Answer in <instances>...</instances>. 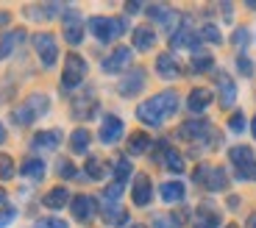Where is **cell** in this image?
Listing matches in <instances>:
<instances>
[{
    "instance_id": "obj_1",
    "label": "cell",
    "mask_w": 256,
    "mask_h": 228,
    "mask_svg": "<svg viewBox=\"0 0 256 228\" xmlns=\"http://www.w3.org/2000/svg\"><path fill=\"white\" fill-rule=\"evenodd\" d=\"M176 108H178V95H176L173 89H167V92H159V95H154L150 100L142 103V106L136 108V117H140V122L156 128V126H162L170 114H176Z\"/></svg>"
},
{
    "instance_id": "obj_2",
    "label": "cell",
    "mask_w": 256,
    "mask_h": 228,
    "mask_svg": "<svg viewBox=\"0 0 256 228\" xmlns=\"http://www.w3.org/2000/svg\"><path fill=\"white\" fill-rule=\"evenodd\" d=\"M126 20L120 17H92L90 20V31L98 42H114L117 36L126 34Z\"/></svg>"
},
{
    "instance_id": "obj_3",
    "label": "cell",
    "mask_w": 256,
    "mask_h": 228,
    "mask_svg": "<svg viewBox=\"0 0 256 228\" xmlns=\"http://www.w3.org/2000/svg\"><path fill=\"white\" fill-rule=\"evenodd\" d=\"M48 106H50V98L36 92V95H31L20 108H14V122L17 126H31L36 117H42L48 112Z\"/></svg>"
},
{
    "instance_id": "obj_4",
    "label": "cell",
    "mask_w": 256,
    "mask_h": 228,
    "mask_svg": "<svg viewBox=\"0 0 256 228\" xmlns=\"http://www.w3.org/2000/svg\"><path fill=\"white\" fill-rule=\"evenodd\" d=\"M195 181H198V184H204L206 190H212V192L226 190V184H228L226 172L220 170V167H209V164H200L198 170H195Z\"/></svg>"
},
{
    "instance_id": "obj_5",
    "label": "cell",
    "mask_w": 256,
    "mask_h": 228,
    "mask_svg": "<svg viewBox=\"0 0 256 228\" xmlns=\"http://www.w3.org/2000/svg\"><path fill=\"white\" fill-rule=\"evenodd\" d=\"M84 76H86V62H84L81 56H67V64H64V76H62L64 89L81 86Z\"/></svg>"
},
{
    "instance_id": "obj_6",
    "label": "cell",
    "mask_w": 256,
    "mask_h": 228,
    "mask_svg": "<svg viewBox=\"0 0 256 228\" xmlns=\"http://www.w3.org/2000/svg\"><path fill=\"white\" fill-rule=\"evenodd\" d=\"M34 44H36L39 50V58H42V64L45 67H53L58 58V48H56V39L50 36V34H39L36 39H34Z\"/></svg>"
},
{
    "instance_id": "obj_7",
    "label": "cell",
    "mask_w": 256,
    "mask_h": 228,
    "mask_svg": "<svg viewBox=\"0 0 256 228\" xmlns=\"http://www.w3.org/2000/svg\"><path fill=\"white\" fill-rule=\"evenodd\" d=\"M70 209H72V217H76V220L90 222L98 206H95V198H90V195H76V198H72V203H70Z\"/></svg>"
},
{
    "instance_id": "obj_8",
    "label": "cell",
    "mask_w": 256,
    "mask_h": 228,
    "mask_svg": "<svg viewBox=\"0 0 256 228\" xmlns=\"http://www.w3.org/2000/svg\"><path fill=\"white\" fill-rule=\"evenodd\" d=\"M131 198H134L136 206H148L150 198H154V184L148 176H136L134 178V190H131Z\"/></svg>"
},
{
    "instance_id": "obj_9",
    "label": "cell",
    "mask_w": 256,
    "mask_h": 228,
    "mask_svg": "<svg viewBox=\"0 0 256 228\" xmlns=\"http://www.w3.org/2000/svg\"><path fill=\"white\" fill-rule=\"evenodd\" d=\"M131 64V48H117L106 62H103V70L106 72H120Z\"/></svg>"
},
{
    "instance_id": "obj_10",
    "label": "cell",
    "mask_w": 256,
    "mask_h": 228,
    "mask_svg": "<svg viewBox=\"0 0 256 228\" xmlns=\"http://www.w3.org/2000/svg\"><path fill=\"white\" fill-rule=\"evenodd\" d=\"M142 84H145V70H140V67H136V70H131L120 81V95H126V98L136 95V92L142 89Z\"/></svg>"
},
{
    "instance_id": "obj_11",
    "label": "cell",
    "mask_w": 256,
    "mask_h": 228,
    "mask_svg": "<svg viewBox=\"0 0 256 228\" xmlns=\"http://www.w3.org/2000/svg\"><path fill=\"white\" fill-rule=\"evenodd\" d=\"M122 136V120L120 117H106L100 126V142H106V145H112V142H117Z\"/></svg>"
},
{
    "instance_id": "obj_12",
    "label": "cell",
    "mask_w": 256,
    "mask_h": 228,
    "mask_svg": "<svg viewBox=\"0 0 256 228\" xmlns=\"http://www.w3.org/2000/svg\"><path fill=\"white\" fill-rule=\"evenodd\" d=\"M209 103H212V92H209V89H204V86H198V89H192V92H190L186 106H190V112L200 114L204 108H209Z\"/></svg>"
},
{
    "instance_id": "obj_13",
    "label": "cell",
    "mask_w": 256,
    "mask_h": 228,
    "mask_svg": "<svg viewBox=\"0 0 256 228\" xmlns=\"http://www.w3.org/2000/svg\"><path fill=\"white\" fill-rule=\"evenodd\" d=\"M58 145H62V134H58L56 128H53V131H42V134L34 136V148H36V150H42V148H45V150H53V148H58Z\"/></svg>"
},
{
    "instance_id": "obj_14",
    "label": "cell",
    "mask_w": 256,
    "mask_h": 228,
    "mask_svg": "<svg viewBox=\"0 0 256 228\" xmlns=\"http://www.w3.org/2000/svg\"><path fill=\"white\" fill-rule=\"evenodd\" d=\"M64 36H67V42H70V44H81V39H84V26L78 22L76 14H70V17L64 20Z\"/></svg>"
},
{
    "instance_id": "obj_15",
    "label": "cell",
    "mask_w": 256,
    "mask_h": 228,
    "mask_svg": "<svg viewBox=\"0 0 256 228\" xmlns=\"http://www.w3.org/2000/svg\"><path fill=\"white\" fill-rule=\"evenodd\" d=\"M159 195H162V200H167V203H178L181 198H184V184H181V181H164V184L159 186Z\"/></svg>"
},
{
    "instance_id": "obj_16",
    "label": "cell",
    "mask_w": 256,
    "mask_h": 228,
    "mask_svg": "<svg viewBox=\"0 0 256 228\" xmlns=\"http://www.w3.org/2000/svg\"><path fill=\"white\" fill-rule=\"evenodd\" d=\"M156 72H159L162 78H167V81H170V78L178 76V64H176V58L170 56V53H162V56L156 58Z\"/></svg>"
},
{
    "instance_id": "obj_17",
    "label": "cell",
    "mask_w": 256,
    "mask_h": 228,
    "mask_svg": "<svg viewBox=\"0 0 256 228\" xmlns=\"http://www.w3.org/2000/svg\"><path fill=\"white\" fill-rule=\"evenodd\" d=\"M154 42H156V34L150 31L148 26H140L134 31V48H136V50H150Z\"/></svg>"
},
{
    "instance_id": "obj_18",
    "label": "cell",
    "mask_w": 256,
    "mask_h": 228,
    "mask_svg": "<svg viewBox=\"0 0 256 228\" xmlns=\"http://www.w3.org/2000/svg\"><path fill=\"white\" fill-rule=\"evenodd\" d=\"M20 170H22V176H26V178H34V181H36V178L45 176V162H42V158H36V156H28L26 162H22V167H20Z\"/></svg>"
},
{
    "instance_id": "obj_19",
    "label": "cell",
    "mask_w": 256,
    "mask_h": 228,
    "mask_svg": "<svg viewBox=\"0 0 256 228\" xmlns=\"http://www.w3.org/2000/svg\"><path fill=\"white\" fill-rule=\"evenodd\" d=\"M170 44H173V48H198V36H195V34L186 28V22H184V26L173 34V42Z\"/></svg>"
},
{
    "instance_id": "obj_20",
    "label": "cell",
    "mask_w": 256,
    "mask_h": 228,
    "mask_svg": "<svg viewBox=\"0 0 256 228\" xmlns=\"http://www.w3.org/2000/svg\"><path fill=\"white\" fill-rule=\"evenodd\" d=\"M212 126L209 122H184L181 126V136H186V140H200V136H209Z\"/></svg>"
},
{
    "instance_id": "obj_21",
    "label": "cell",
    "mask_w": 256,
    "mask_h": 228,
    "mask_svg": "<svg viewBox=\"0 0 256 228\" xmlns=\"http://www.w3.org/2000/svg\"><path fill=\"white\" fill-rule=\"evenodd\" d=\"M67 198H70V192L64 190V186H53L45 195V206L48 209H62V206H67Z\"/></svg>"
},
{
    "instance_id": "obj_22",
    "label": "cell",
    "mask_w": 256,
    "mask_h": 228,
    "mask_svg": "<svg viewBox=\"0 0 256 228\" xmlns=\"http://www.w3.org/2000/svg\"><path fill=\"white\" fill-rule=\"evenodd\" d=\"M234 98H237V86H234V81H231L228 76H220V103L228 108L231 103H234Z\"/></svg>"
},
{
    "instance_id": "obj_23",
    "label": "cell",
    "mask_w": 256,
    "mask_h": 228,
    "mask_svg": "<svg viewBox=\"0 0 256 228\" xmlns=\"http://www.w3.org/2000/svg\"><path fill=\"white\" fill-rule=\"evenodd\" d=\"M17 39H26V31H12V34H6V36L0 39V58H6L8 53L14 50Z\"/></svg>"
},
{
    "instance_id": "obj_24",
    "label": "cell",
    "mask_w": 256,
    "mask_h": 228,
    "mask_svg": "<svg viewBox=\"0 0 256 228\" xmlns=\"http://www.w3.org/2000/svg\"><path fill=\"white\" fill-rule=\"evenodd\" d=\"M148 148H150V136H148V134H134V136H131V142H128V150L134 153V156H140V153H145Z\"/></svg>"
},
{
    "instance_id": "obj_25",
    "label": "cell",
    "mask_w": 256,
    "mask_h": 228,
    "mask_svg": "<svg viewBox=\"0 0 256 228\" xmlns=\"http://www.w3.org/2000/svg\"><path fill=\"white\" fill-rule=\"evenodd\" d=\"M70 145H72L76 153H84L86 148H90V131H86V128H78V131L70 136Z\"/></svg>"
},
{
    "instance_id": "obj_26",
    "label": "cell",
    "mask_w": 256,
    "mask_h": 228,
    "mask_svg": "<svg viewBox=\"0 0 256 228\" xmlns=\"http://www.w3.org/2000/svg\"><path fill=\"white\" fill-rule=\"evenodd\" d=\"M120 195H122V184H112V186H106V192H103V200H106V209H114L117 206V200H120Z\"/></svg>"
},
{
    "instance_id": "obj_27",
    "label": "cell",
    "mask_w": 256,
    "mask_h": 228,
    "mask_svg": "<svg viewBox=\"0 0 256 228\" xmlns=\"http://www.w3.org/2000/svg\"><path fill=\"white\" fill-rule=\"evenodd\" d=\"M106 222H109V226H126V222H128V212L120 209V206L106 209Z\"/></svg>"
},
{
    "instance_id": "obj_28",
    "label": "cell",
    "mask_w": 256,
    "mask_h": 228,
    "mask_svg": "<svg viewBox=\"0 0 256 228\" xmlns=\"http://www.w3.org/2000/svg\"><path fill=\"white\" fill-rule=\"evenodd\" d=\"M164 164H167V170L181 172V170H184V158H181L178 150H167V153H164Z\"/></svg>"
},
{
    "instance_id": "obj_29",
    "label": "cell",
    "mask_w": 256,
    "mask_h": 228,
    "mask_svg": "<svg viewBox=\"0 0 256 228\" xmlns=\"http://www.w3.org/2000/svg\"><path fill=\"white\" fill-rule=\"evenodd\" d=\"M128 176H131V162L128 158H120L114 164V178H117V184H126Z\"/></svg>"
},
{
    "instance_id": "obj_30",
    "label": "cell",
    "mask_w": 256,
    "mask_h": 228,
    "mask_svg": "<svg viewBox=\"0 0 256 228\" xmlns=\"http://www.w3.org/2000/svg\"><path fill=\"white\" fill-rule=\"evenodd\" d=\"M195 228H220V217L212 212V214H206V212H200V217L195 220Z\"/></svg>"
},
{
    "instance_id": "obj_31",
    "label": "cell",
    "mask_w": 256,
    "mask_h": 228,
    "mask_svg": "<svg viewBox=\"0 0 256 228\" xmlns=\"http://www.w3.org/2000/svg\"><path fill=\"white\" fill-rule=\"evenodd\" d=\"M237 178H242V181H256V162L254 158L237 167Z\"/></svg>"
},
{
    "instance_id": "obj_32",
    "label": "cell",
    "mask_w": 256,
    "mask_h": 228,
    "mask_svg": "<svg viewBox=\"0 0 256 228\" xmlns=\"http://www.w3.org/2000/svg\"><path fill=\"white\" fill-rule=\"evenodd\" d=\"M181 220L178 217H170V214H156L154 217V228H178Z\"/></svg>"
},
{
    "instance_id": "obj_33",
    "label": "cell",
    "mask_w": 256,
    "mask_h": 228,
    "mask_svg": "<svg viewBox=\"0 0 256 228\" xmlns=\"http://www.w3.org/2000/svg\"><path fill=\"white\" fill-rule=\"evenodd\" d=\"M86 172H90V178H103L106 176V167H103V162H98V158H90V162H86Z\"/></svg>"
},
{
    "instance_id": "obj_34",
    "label": "cell",
    "mask_w": 256,
    "mask_h": 228,
    "mask_svg": "<svg viewBox=\"0 0 256 228\" xmlns=\"http://www.w3.org/2000/svg\"><path fill=\"white\" fill-rule=\"evenodd\" d=\"M0 178H3V181L14 178V162L8 156H0Z\"/></svg>"
},
{
    "instance_id": "obj_35",
    "label": "cell",
    "mask_w": 256,
    "mask_h": 228,
    "mask_svg": "<svg viewBox=\"0 0 256 228\" xmlns=\"http://www.w3.org/2000/svg\"><path fill=\"white\" fill-rule=\"evenodd\" d=\"M200 39H209L212 44H218V42H220V31L212 26V22H206V26L200 28Z\"/></svg>"
},
{
    "instance_id": "obj_36",
    "label": "cell",
    "mask_w": 256,
    "mask_h": 228,
    "mask_svg": "<svg viewBox=\"0 0 256 228\" xmlns=\"http://www.w3.org/2000/svg\"><path fill=\"white\" fill-rule=\"evenodd\" d=\"M192 64H195V67H192L195 72H206V70H212L214 58H212V56H195V62H192Z\"/></svg>"
},
{
    "instance_id": "obj_37",
    "label": "cell",
    "mask_w": 256,
    "mask_h": 228,
    "mask_svg": "<svg viewBox=\"0 0 256 228\" xmlns=\"http://www.w3.org/2000/svg\"><path fill=\"white\" fill-rule=\"evenodd\" d=\"M228 128H231V131H234V134H240V131H245V117H242V114H231V117H228Z\"/></svg>"
},
{
    "instance_id": "obj_38",
    "label": "cell",
    "mask_w": 256,
    "mask_h": 228,
    "mask_svg": "<svg viewBox=\"0 0 256 228\" xmlns=\"http://www.w3.org/2000/svg\"><path fill=\"white\" fill-rule=\"evenodd\" d=\"M248 36H250V34L245 31V28H240V31H234L231 42H234V44H240V48H245V44H248Z\"/></svg>"
},
{
    "instance_id": "obj_39",
    "label": "cell",
    "mask_w": 256,
    "mask_h": 228,
    "mask_svg": "<svg viewBox=\"0 0 256 228\" xmlns=\"http://www.w3.org/2000/svg\"><path fill=\"white\" fill-rule=\"evenodd\" d=\"M14 214H17V212H14L12 206H8V209H3V212H0V228H3V226H8V222L14 220Z\"/></svg>"
},
{
    "instance_id": "obj_40",
    "label": "cell",
    "mask_w": 256,
    "mask_h": 228,
    "mask_svg": "<svg viewBox=\"0 0 256 228\" xmlns=\"http://www.w3.org/2000/svg\"><path fill=\"white\" fill-rule=\"evenodd\" d=\"M237 64H240V72H242V76H250V72H254V67H250V62L245 56H240Z\"/></svg>"
},
{
    "instance_id": "obj_41",
    "label": "cell",
    "mask_w": 256,
    "mask_h": 228,
    "mask_svg": "<svg viewBox=\"0 0 256 228\" xmlns=\"http://www.w3.org/2000/svg\"><path fill=\"white\" fill-rule=\"evenodd\" d=\"M62 176L64 178H76V167H72L70 162H62Z\"/></svg>"
},
{
    "instance_id": "obj_42",
    "label": "cell",
    "mask_w": 256,
    "mask_h": 228,
    "mask_svg": "<svg viewBox=\"0 0 256 228\" xmlns=\"http://www.w3.org/2000/svg\"><path fill=\"white\" fill-rule=\"evenodd\" d=\"M42 228H67V222L58 220V217H50V220H45V226Z\"/></svg>"
},
{
    "instance_id": "obj_43",
    "label": "cell",
    "mask_w": 256,
    "mask_h": 228,
    "mask_svg": "<svg viewBox=\"0 0 256 228\" xmlns=\"http://www.w3.org/2000/svg\"><path fill=\"white\" fill-rule=\"evenodd\" d=\"M248 228H256V214L250 217V222H248Z\"/></svg>"
},
{
    "instance_id": "obj_44",
    "label": "cell",
    "mask_w": 256,
    "mask_h": 228,
    "mask_svg": "<svg viewBox=\"0 0 256 228\" xmlns=\"http://www.w3.org/2000/svg\"><path fill=\"white\" fill-rule=\"evenodd\" d=\"M250 128H254L250 134H254V140H256V117H254V122H250Z\"/></svg>"
},
{
    "instance_id": "obj_45",
    "label": "cell",
    "mask_w": 256,
    "mask_h": 228,
    "mask_svg": "<svg viewBox=\"0 0 256 228\" xmlns=\"http://www.w3.org/2000/svg\"><path fill=\"white\" fill-rule=\"evenodd\" d=\"M0 203H6V192L0 190Z\"/></svg>"
},
{
    "instance_id": "obj_46",
    "label": "cell",
    "mask_w": 256,
    "mask_h": 228,
    "mask_svg": "<svg viewBox=\"0 0 256 228\" xmlns=\"http://www.w3.org/2000/svg\"><path fill=\"white\" fill-rule=\"evenodd\" d=\"M131 228H142V226H131Z\"/></svg>"
},
{
    "instance_id": "obj_47",
    "label": "cell",
    "mask_w": 256,
    "mask_h": 228,
    "mask_svg": "<svg viewBox=\"0 0 256 228\" xmlns=\"http://www.w3.org/2000/svg\"><path fill=\"white\" fill-rule=\"evenodd\" d=\"M228 228H237V226H228Z\"/></svg>"
}]
</instances>
